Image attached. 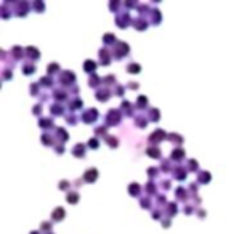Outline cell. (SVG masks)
Wrapping results in <instances>:
<instances>
[{"instance_id": "obj_1", "label": "cell", "mask_w": 234, "mask_h": 234, "mask_svg": "<svg viewBox=\"0 0 234 234\" xmlns=\"http://www.w3.org/2000/svg\"><path fill=\"white\" fill-rule=\"evenodd\" d=\"M119 120H120V112L116 109H111L108 114V122L111 125H114V124H119Z\"/></svg>"}, {"instance_id": "obj_2", "label": "cell", "mask_w": 234, "mask_h": 234, "mask_svg": "<svg viewBox=\"0 0 234 234\" xmlns=\"http://www.w3.org/2000/svg\"><path fill=\"white\" fill-rule=\"evenodd\" d=\"M85 181L87 183H93L95 181V180H96L98 178V170L96 168H90V170H87V172H85Z\"/></svg>"}, {"instance_id": "obj_3", "label": "cell", "mask_w": 234, "mask_h": 234, "mask_svg": "<svg viewBox=\"0 0 234 234\" xmlns=\"http://www.w3.org/2000/svg\"><path fill=\"white\" fill-rule=\"evenodd\" d=\"M96 117H98V112L95 111V109H90L88 112H85V114H84V120L87 122V124H90V122L96 120Z\"/></svg>"}, {"instance_id": "obj_4", "label": "cell", "mask_w": 234, "mask_h": 234, "mask_svg": "<svg viewBox=\"0 0 234 234\" xmlns=\"http://www.w3.org/2000/svg\"><path fill=\"white\" fill-rule=\"evenodd\" d=\"M117 47V56H124V55H125V53H128L130 51V48H128V45L127 43H124V42H120V43H117L116 45Z\"/></svg>"}, {"instance_id": "obj_5", "label": "cell", "mask_w": 234, "mask_h": 234, "mask_svg": "<svg viewBox=\"0 0 234 234\" xmlns=\"http://www.w3.org/2000/svg\"><path fill=\"white\" fill-rule=\"evenodd\" d=\"M61 82H64V84H72L74 82V74L69 72V71H64V74H61Z\"/></svg>"}, {"instance_id": "obj_6", "label": "cell", "mask_w": 234, "mask_h": 234, "mask_svg": "<svg viewBox=\"0 0 234 234\" xmlns=\"http://www.w3.org/2000/svg\"><path fill=\"white\" fill-rule=\"evenodd\" d=\"M51 218L53 220H56V221H60V220H63L64 218V210L61 209V207H58V209H55V212L51 213Z\"/></svg>"}, {"instance_id": "obj_7", "label": "cell", "mask_w": 234, "mask_h": 234, "mask_svg": "<svg viewBox=\"0 0 234 234\" xmlns=\"http://www.w3.org/2000/svg\"><path fill=\"white\" fill-rule=\"evenodd\" d=\"M164 138H165V133H164V132H162V130H157V132H154L152 135H151V141H160V140H164Z\"/></svg>"}, {"instance_id": "obj_8", "label": "cell", "mask_w": 234, "mask_h": 234, "mask_svg": "<svg viewBox=\"0 0 234 234\" xmlns=\"http://www.w3.org/2000/svg\"><path fill=\"white\" fill-rule=\"evenodd\" d=\"M84 69L87 72H95V69H96V64H95V61H85L84 63Z\"/></svg>"}, {"instance_id": "obj_9", "label": "cell", "mask_w": 234, "mask_h": 234, "mask_svg": "<svg viewBox=\"0 0 234 234\" xmlns=\"http://www.w3.org/2000/svg\"><path fill=\"white\" fill-rule=\"evenodd\" d=\"M140 189H141V186L136 185V183H132V185L128 186V193L132 194V196H136V194L140 193Z\"/></svg>"}, {"instance_id": "obj_10", "label": "cell", "mask_w": 234, "mask_h": 234, "mask_svg": "<svg viewBox=\"0 0 234 234\" xmlns=\"http://www.w3.org/2000/svg\"><path fill=\"white\" fill-rule=\"evenodd\" d=\"M72 154L74 156H79V157H82L85 154V148H84V144H77L76 146V149L72 151Z\"/></svg>"}, {"instance_id": "obj_11", "label": "cell", "mask_w": 234, "mask_h": 234, "mask_svg": "<svg viewBox=\"0 0 234 234\" xmlns=\"http://www.w3.org/2000/svg\"><path fill=\"white\" fill-rule=\"evenodd\" d=\"M96 96H98V100H100V101H106L109 98V92H108V90H104V92L100 90V92L96 93Z\"/></svg>"}, {"instance_id": "obj_12", "label": "cell", "mask_w": 234, "mask_h": 234, "mask_svg": "<svg viewBox=\"0 0 234 234\" xmlns=\"http://www.w3.org/2000/svg\"><path fill=\"white\" fill-rule=\"evenodd\" d=\"M68 202H69V204H76V202H79V194H77V193H69Z\"/></svg>"}, {"instance_id": "obj_13", "label": "cell", "mask_w": 234, "mask_h": 234, "mask_svg": "<svg viewBox=\"0 0 234 234\" xmlns=\"http://www.w3.org/2000/svg\"><path fill=\"white\" fill-rule=\"evenodd\" d=\"M183 156H185V151L180 149V148H177V149L172 152V159H181Z\"/></svg>"}, {"instance_id": "obj_14", "label": "cell", "mask_w": 234, "mask_h": 234, "mask_svg": "<svg viewBox=\"0 0 234 234\" xmlns=\"http://www.w3.org/2000/svg\"><path fill=\"white\" fill-rule=\"evenodd\" d=\"M199 181H201V183L210 181V173H209V172H202V175L199 177Z\"/></svg>"}, {"instance_id": "obj_15", "label": "cell", "mask_w": 234, "mask_h": 234, "mask_svg": "<svg viewBox=\"0 0 234 234\" xmlns=\"http://www.w3.org/2000/svg\"><path fill=\"white\" fill-rule=\"evenodd\" d=\"M26 51H27V53H29V55H31V56H32V58H34V60H35V58H39V56H40V53L37 51V50H35V48H32V47H29V48H27V50H26Z\"/></svg>"}, {"instance_id": "obj_16", "label": "cell", "mask_w": 234, "mask_h": 234, "mask_svg": "<svg viewBox=\"0 0 234 234\" xmlns=\"http://www.w3.org/2000/svg\"><path fill=\"white\" fill-rule=\"evenodd\" d=\"M148 154H149L151 157H159V156H160V151L157 149V148H149V149H148Z\"/></svg>"}, {"instance_id": "obj_17", "label": "cell", "mask_w": 234, "mask_h": 234, "mask_svg": "<svg viewBox=\"0 0 234 234\" xmlns=\"http://www.w3.org/2000/svg\"><path fill=\"white\" fill-rule=\"evenodd\" d=\"M127 69H128V72H132V74H136V72H140V71H141V68H140L138 64H130Z\"/></svg>"}, {"instance_id": "obj_18", "label": "cell", "mask_w": 234, "mask_h": 234, "mask_svg": "<svg viewBox=\"0 0 234 234\" xmlns=\"http://www.w3.org/2000/svg\"><path fill=\"white\" fill-rule=\"evenodd\" d=\"M58 133H60V140L61 141H66V140H68V132H66V130H63V128H58Z\"/></svg>"}, {"instance_id": "obj_19", "label": "cell", "mask_w": 234, "mask_h": 234, "mask_svg": "<svg viewBox=\"0 0 234 234\" xmlns=\"http://www.w3.org/2000/svg\"><path fill=\"white\" fill-rule=\"evenodd\" d=\"M177 178H178V180H185V178H186L185 170H177Z\"/></svg>"}, {"instance_id": "obj_20", "label": "cell", "mask_w": 234, "mask_h": 234, "mask_svg": "<svg viewBox=\"0 0 234 234\" xmlns=\"http://www.w3.org/2000/svg\"><path fill=\"white\" fill-rule=\"evenodd\" d=\"M58 69H60V66H58V64H50L48 66V72L53 74V72H56Z\"/></svg>"}, {"instance_id": "obj_21", "label": "cell", "mask_w": 234, "mask_h": 234, "mask_svg": "<svg viewBox=\"0 0 234 234\" xmlns=\"http://www.w3.org/2000/svg\"><path fill=\"white\" fill-rule=\"evenodd\" d=\"M146 103H148V100H146L144 96H140L138 98V106L141 108V106H146Z\"/></svg>"}, {"instance_id": "obj_22", "label": "cell", "mask_w": 234, "mask_h": 234, "mask_svg": "<svg viewBox=\"0 0 234 234\" xmlns=\"http://www.w3.org/2000/svg\"><path fill=\"white\" fill-rule=\"evenodd\" d=\"M151 119H152V120H157V119H159V111H157V109L151 111Z\"/></svg>"}, {"instance_id": "obj_23", "label": "cell", "mask_w": 234, "mask_h": 234, "mask_svg": "<svg viewBox=\"0 0 234 234\" xmlns=\"http://www.w3.org/2000/svg\"><path fill=\"white\" fill-rule=\"evenodd\" d=\"M168 138H170V140H173L175 143H181V138H178V136H177V133H172V135H168Z\"/></svg>"}, {"instance_id": "obj_24", "label": "cell", "mask_w": 234, "mask_h": 234, "mask_svg": "<svg viewBox=\"0 0 234 234\" xmlns=\"http://www.w3.org/2000/svg\"><path fill=\"white\" fill-rule=\"evenodd\" d=\"M88 146H92V149H96V148H98V141L93 138V140H90V141H88Z\"/></svg>"}, {"instance_id": "obj_25", "label": "cell", "mask_w": 234, "mask_h": 234, "mask_svg": "<svg viewBox=\"0 0 234 234\" xmlns=\"http://www.w3.org/2000/svg\"><path fill=\"white\" fill-rule=\"evenodd\" d=\"M108 143H109L111 146H114V148H116V146L119 144V141H117L116 138H108Z\"/></svg>"}, {"instance_id": "obj_26", "label": "cell", "mask_w": 234, "mask_h": 234, "mask_svg": "<svg viewBox=\"0 0 234 234\" xmlns=\"http://www.w3.org/2000/svg\"><path fill=\"white\" fill-rule=\"evenodd\" d=\"M42 84H43V85H47V87H48V85H51L53 84V80H50V79H48V77H43V79H42Z\"/></svg>"}, {"instance_id": "obj_27", "label": "cell", "mask_w": 234, "mask_h": 234, "mask_svg": "<svg viewBox=\"0 0 234 234\" xmlns=\"http://www.w3.org/2000/svg\"><path fill=\"white\" fill-rule=\"evenodd\" d=\"M34 72V66H24V74H32Z\"/></svg>"}, {"instance_id": "obj_28", "label": "cell", "mask_w": 234, "mask_h": 234, "mask_svg": "<svg viewBox=\"0 0 234 234\" xmlns=\"http://www.w3.org/2000/svg\"><path fill=\"white\" fill-rule=\"evenodd\" d=\"M112 40H114V35H112V34L104 35V42H106V43H109V42H112Z\"/></svg>"}, {"instance_id": "obj_29", "label": "cell", "mask_w": 234, "mask_h": 234, "mask_svg": "<svg viewBox=\"0 0 234 234\" xmlns=\"http://www.w3.org/2000/svg\"><path fill=\"white\" fill-rule=\"evenodd\" d=\"M80 106H82V101H80V100H76V101H74V103H72V109H76V108H80Z\"/></svg>"}, {"instance_id": "obj_30", "label": "cell", "mask_w": 234, "mask_h": 234, "mask_svg": "<svg viewBox=\"0 0 234 234\" xmlns=\"http://www.w3.org/2000/svg\"><path fill=\"white\" fill-rule=\"evenodd\" d=\"M50 125H51V124H50L48 119H43V120L40 122V127H50Z\"/></svg>"}, {"instance_id": "obj_31", "label": "cell", "mask_w": 234, "mask_h": 234, "mask_svg": "<svg viewBox=\"0 0 234 234\" xmlns=\"http://www.w3.org/2000/svg\"><path fill=\"white\" fill-rule=\"evenodd\" d=\"M189 168L196 170V168H197V162H196V160H191V162H189Z\"/></svg>"}, {"instance_id": "obj_32", "label": "cell", "mask_w": 234, "mask_h": 234, "mask_svg": "<svg viewBox=\"0 0 234 234\" xmlns=\"http://www.w3.org/2000/svg\"><path fill=\"white\" fill-rule=\"evenodd\" d=\"M68 186H69L68 181H61L60 183V188H61V189H68Z\"/></svg>"}, {"instance_id": "obj_33", "label": "cell", "mask_w": 234, "mask_h": 234, "mask_svg": "<svg viewBox=\"0 0 234 234\" xmlns=\"http://www.w3.org/2000/svg\"><path fill=\"white\" fill-rule=\"evenodd\" d=\"M96 82H100V79H98V77H93L92 82H90V85H93V87H95V85H98Z\"/></svg>"}, {"instance_id": "obj_34", "label": "cell", "mask_w": 234, "mask_h": 234, "mask_svg": "<svg viewBox=\"0 0 234 234\" xmlns=\"http://www.w3.org/2000/svg\"><path fill=\"white\" fill-rule=\"evenodd\" d=\"M53 112H55V114H61V108H60V106H53Z\"/></svg>"}, {"instance_id": "obj_35", "label": "cell", "mask_w": 234, "mask_h": 234, "mask_svg": "<svg viewBox=\"0 0 234 234\" xmlns=\"http://www.w3.org/2000/svg\"><path fill=\"white\" fill-rule=\"evenodd\" d=\"M156 172H157L156 168H149V175H156Z\"/></svg>"}, {"instance_id": "obj_36", "label": "cell", "mask_w": 234, "mask_h": 234, "mask_svg": "<svg viewBox=\"0 0 234 234\" xmlns=\"http://www.w3.org/2000/svg\"><path fill=\"white\" fill-rule=\"evenodd\" d=\"M42 228H43V229H48L50 225H48V223H43V226H42Z\"/></svg>"}, {"instance_id": "obj_37", "label": "cell", "mask_w": 234, "mask_h": 234, "mask_svg": "<svg viewBox=\"0 0 234 234\" xmlns=\"http://www.w3.org/2000/svg\"><path fill=\"white\" fill-rule=\"evenodd\" d=\"M31 234H39V233H35V231H34V233H31Z\"/></svg>"}]
</instances>
